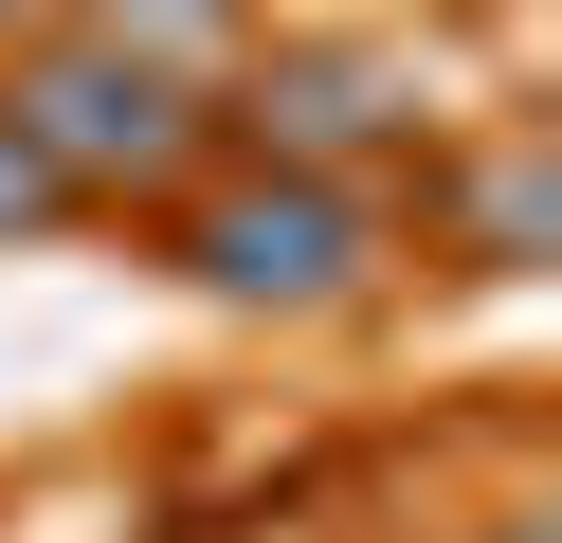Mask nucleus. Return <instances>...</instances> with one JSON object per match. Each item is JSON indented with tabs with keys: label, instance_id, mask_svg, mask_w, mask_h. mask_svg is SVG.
<instances>
[{
	"label": "nucleus",
	"instance_id": "1",
	"mask_svg": "<svg viewBox=\"0 0 562 543\" xmlns=\"http://www.w3.org/2000/svg\"><path fill=\"white\" fill-rule=\"evenodd\" d=\"M0 127H19V145H37V163L91 200V181H182L200 91H182V72H146V55H110V36H55V55H19Z\"/></svg>",
	"mask_w": 562,
	"mask_h": 543
},
{
	"label": "nucleus",
	"instance_id": "2",
	"mask_svg": "<svg viewBox=\"0 0 562 543\" xmlns=\"http://www.w3.org/2000/svg\"><path fill=\"white\" fill-rule=\"evenodd\" d=\"M363 253H381V217L345 200V181H291V163L182 217V272L218 290V308H345V290H363Z\"/></svg>",
	"mask_w": 562,
	"mask_h": 543
},
{
	"label": "nucleus",
	"instance_id": "3",
	"mask_svg": "<svg viewBox=\"0 0 562 543\" xmlns=\"http://www.w3.org/2000/svg\"><path fill=\"white\" fill-rule=\"evenodd\" d=\"M236 127H255L291 181H327L345 145H417V72L363 55V36H308V55H255V72H236Z\"/></svg>",
	"mask_w": 562,
	"mask_h": 543
},
{
	"label": "nucleus",
	"instance_id": "4",
	"mask_svg": "<svg viewBox=\"0 0 562 543\" xmlns=\"http://www.w3.org/2000/svg\"><path fill=\"white\" fill-rule=\"evenodd\" d=\"M544 200H562V181H544V145H508V163H472V181H453V217H472V253H490V272H526V253H544Z\"/></svg>",
	"mask_w": 562,
	"mask_h": 543
},
{
	"label": "nucleus",
	"instance_id": "5",
	"mask_svg": "<svg viewBox=\"0 0 562 543\" xmlns=\"http://www.w3.org/2000/svg\"><path fill=\"white\" fill-rule=\"evenodd\" d=\"M91 36H110V55H146V72H218V0H91Z\"/></svg>",
	"mask_w": 562,
	"mask_h": 543
},
{
	"label": "nucleus",
	"instance_id": "6",
	"mask_svg": "<svg viewBox=\"0 0 562 543\" xmlns=\"http://www.w3.org/2000/svg\"><path fill=\"white\" fill-rule=\"evenodd\" d=\"M37 217H74V181H55V163H37V145L0 127V236H37Z\"/></svg>",
	"mask_w": 562,
	"mask_h": 543
},
{
	"label": "nucleus",
	"instance_id": "7",
	"mask_svg": "<svg viewBox=\"0 0 562 543\" xmlns=\"http://www.w3.org/2000/svg\"><path fill=\"white\" fill-rule=\"evenodd\" d=\"M0 19H37V0H0Z\"/></svg>",
	"mask_w": 562,
	"mask_h": 543
}]
</instances>
